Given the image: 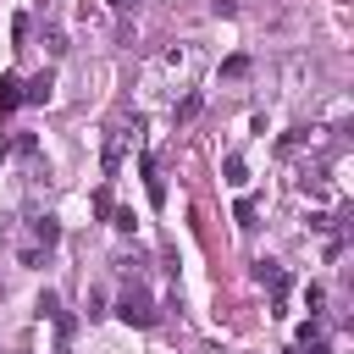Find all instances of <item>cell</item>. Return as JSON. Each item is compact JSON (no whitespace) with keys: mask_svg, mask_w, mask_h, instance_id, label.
Returning a JSON list of instances; mask_svg holds the SVG:
<instances>
[{"mask_svg":"<svg viewBox=\"0 0 354 354\" xmlns=\"http://www.w3.org/2000/svg\"><path fill=\"white\" fill-rule=\"evenodd\" d=\"M254 277H260L271 293H282V288H288V277H282V266H277V260H260V266H254Z\"/></svg>","mask_w":354,"mask_h":354,"instance_id":"4","label":"cell"},{"mask_svg":"<svg viewBox=\"0 0 354 354\" xmlns=\"http://www.w3.org/2000/svg\"><path fill=\"white\" fill-rule=\"evenodd\" d=\"M22 105V77L17 72H0V116H11Z\"/></svg>","mask_w":354,"mask_h":354,"instance_id":"2","label":"cell"},{"mask_svg":"<svg viewBox=\"0 0 354 354\" xmlns=\"http://www.w3.org/2000/svg\"><path fill=\"white\" fill-rule=\"evenodd\" d=\"M210 11H216V17H232V11H238V0H210Z\"/></svg>","mask_w":354,"mask_h":354,"instance_id":"12","label":"cell"},{"mask_svg":"<svg viewBox=\"0 0 354 354\" xmlns=\"http://www.w3.org/2000/svg\"><path fill=\"white\" fill-rule=\"evenodd\" d=\"M116 315H122L127 326H149V321H155V310H149V299H144V293H127V299L116 304Z\"/></svg>","mask_w":354,"mask_h":354,"instance_id":"1","label":"cell"},{"mask_svg":"<svg viewBox=\"0 0 354 354\" xmlns=\"http://www.w3.org/2000/svg\"><path fill=\"white\" fill-rule=\"evenodd\" d=\"M243 72H249V55H227L221 61V77H243Z\"/></svg>","mask_w":354,"mask_h":354,"instance_id":"9","label":"cell"},{"mask_svg":"<svg viewBox=\"0 0 354 354\" xmlns=\"http://www.w3.org/2000/svg\"><path fill=\"white\" fill-rule=\"evenodd\" d=\"M232 216H238V227H249V221H254V199H238V210H232Z\"/></svg>","mask_w":354,"mask_h":354,"instance_id":"11","label":"cell"},{"mask_svg":"<svg viewBox=\"0 0 354 354\" xmlns=\"http://www.w3.org/2000/svg\"><path fill=\"white\" fill-rule=\"evenodd\" d=\"M111 6H116V11H133V6H138V0H111Z\"/></svg>","mask_w":354,"mask_h":354,"instance_id":"13","label":"cell"},{"mask_svg":"<svg viewBox=\"0 0 354 354\" xmlns=\"http://www.w3.org/2000/svg\"><path fill=\"white\" fill-rule=\"evenodd\" d=\"M199 105H205V100H199V94H183V100H177V111H171V116H177V122H194V116H199Z\"/></svg>","mask_w":354,"mask_h":354,"instance_id":"8","label":"cell"},{"mask_svg":"<svg viewBox=\"0 0 354 354\" xmlns=\"http://www.w3.org/2000/svg\"><path fill=\"white\" fill-rule=\"evenodd\" d=\"M299 188H304V194H326V166H310V171L299 177Z\"/></svg>","mask_w":354,"mask_h":354,"instance_id":"7","label":"cell"},{"mask_svg":"<svg viewBox=\"0 0 354 354\" xmlns=\"http://www.w3.org/2000/svg\"><path fill=\"white\" fill-rule=\"evenodd\" d=\"M22 100H28V105H44V100H50V72H39L33 83H22Z\"/></svg>","mask_w":354,"mask_h":354,"instance_id":"5","label":"cell"},{"mask_svg":"<svg viewBox=\"0 0 354 354\" xmlns=\"http://www.w3.org/2000/svg\"><path fill=\"white\" fill-rule=\"evenodd\" d=\"M221 171H227V183H232V188H243V183H249V166H243V155H227V166H221Z\"/></svg>","mask_w":354,"mask_h":354,"instance_id":"6","label":"cell"},{"mask_svg":"<svg viewBox=\"0 0 354 354\" xmlns=\"http://www.w3.org/2000/svg\"><path fill=\"white\" fill-rule=\"evenodd\" d=\"M33 238H39L44 249H55V243H61V221H55V216H33Z\"/></svg>","mask_w":354,"mask_h":354,"instance_id":"3","label":"cell"},{"mask_svg":"<svg viewBox=\"0 0 354 354\" xmlns=\"http://www.w3.org/2000/svg\"><path fill=\"white\" fill-rule=\"evenodd\" d=\"M39 315L55 321V315H61V299H55V293H39Z\"/></svg>","mask_w":354,"mask_h":354,"instance_id":"10","label":"cell"}]
</instances>
